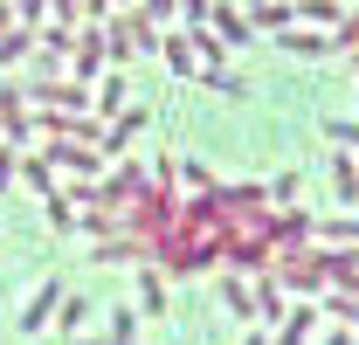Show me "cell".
<instances>
[{
	"instance_id": "cell-12",
	"label": "cell",
	"mask_w": 359,
	"mask_h": 345,
	"mask_svg": "<svg viewBox=\"0 0 359 345\" xmlns=\"http://www.w3.org/2000/svg\"><path fill=\"white\" fill-rule=\"evenodd\" d=\"M21 180H28L35 194H55V187H48V166H42V159H28V166H21Z\"/></svg>"
},
{
	"instance_id": "cell-6",
	"label": "cell",
	"mask_w": 359,
	"mask_h": 345,
	"mask_svg": "<svg viewBox=\"0 0 359 345\" xmlns=\"http://www.w3.org/2000/svg\"><path fill=\"white\" fill-rule=\"evenodd\" d=\"M138 318H145L138 304H125V311H111V332H104V345H132V339H138Z\"/></svg>"
},
{
	"instance_id": "cell-8",
	"label": "cell",
	"mask_w": 359,
	"mask_h": 345,
	"mask_svg": "<svg viewBox=\"0 0 359 345\" xmlns=\"http://www.w3.org/2000/svg\"><path fill=\"white\" fill-rule=\"evenodd\" d=\"M222 304L235 311V318H256V297H249V290H242L235 276H222Z\"/></svg>"
},
{
	"instance_id": "cell-9",
	"label": "cell",
	"mask_w": 359,
	"mask_h": 345,
	"mask_svg": "<svg viewBox=\"0 0 359 345\" xmlns=\"http://www.w3.org/2000/svg\"><path fill=\"white\" fill-rule=\"evenodd\" d=\"M325 311L339 318V325H359V290L346 297V290H325Z\"/></svg>"
},
{
	"instance_id": "cell-2",
	"label": "cell",
	"mask_w": 359,
	"mask_h": 345,
	"mask_svg": "<svg viewBox=\"0 0 359 345\" xmlns=\"http://www.w3.org/2000/svg\"><path fill=\"white\" fill-rule=\"evenodd\" d=\"M311 262L325 269V283H339V290L359 283V256H353V249H325V256H311Z\"/></svg>"
},
{
	"instance_id": "cell-11",
	"label": "cell",
	"mask_w": 359,
	"mask_h": 345,
	"mask_svg": "<svg viewBox=\"0 0 359 345\" xmlns=\"http://www.w3.org/2000/svg\"><path fill=\"white\" fill-rule=\"evenodd\" d=\"M48 159H55V166H97V159H90V152H76V145H48Z\"/></svg>"
},
{
	"instance_id": "cell-1",
	"label": "cell",
	"mask_w": 359,
	"mask_h": 345,
	"mask_svg": "<svg viewBox=\"0 0 359 345\" xmlns=\"http://www.w3.org/2000/svg\"><path fill=\"white\" fill-rule=\"evenodd\" d=\"M48 311H62V283H55V276H48L42 290H28V304H21V325H14V332H28V339H35V332H48Z\"/></svg>"
},
{
	"instance_id": "cell-10",
	"label": "cell",
	"mask_w": 359,
	"mask_h": 345,
	"mask_svg": "<svg viewBox=\"0 0 359 345\" xmlns=\"http://www.w3.org/2000/svg\"><path fill=\"white\" fill-rule=\"evenodd\" d=\"M83 318H90V304H83V297H62V311H55V332H83Z\"/></svg>"
},
{
	"instance_id": "cell-3",
	"label": "cell",
	"mask_w": 359,
	"mask_h": 345,
	"mask_svg": "<svg viewBox=\"0 0 359 345\" xmlns=\"http://www.w3.org/2000/svg\"><path fill=\"white\" fill-rule=\"evenodd\" d=\"M256 318H263V325H283V318H290V311H283V283H276L269 269H263V283H256Z\"/></svg>"
},
{
	"instance_id": "cell-7",
	"label": "cell",
	"mask_w": 359,
	"mask_h": 345,
	"mask_svg": "<svg viewBox=\"0 0 359 345\" xmlns=\"http://www.w3.org/2000/svg\"><path fill=\"white\" fill-rule=\"evenodd\" d=\"M318 235H325V242H359V215H325Z\"/></svg>"
},
{
	"instance_id": "cell-14",
	"label": "cell",
	"mask_w": 359,
	"mask_h": 345,
	"mask_svg": "<svg viewBox=\"0 0 359 345\" xmlns=\"http://www.w3.org/2000/svg\"><path fill=\"white\" fill-rule=\"evenodd\" d=\"M242 345H269V332H263V325H256V332H249V339H242Z\"/></svg>"
},
{
	"instance_id": "cell-4",
	"label": "cell",
	"mask_w": 359,
	"mask_h": 345,
	"mask_svg": "<svg viewBox=\"0 0 359 345\" xmlns=\"http://www.w3.org/2000/svg\"><path fill=\"white\" fill-rule=\"evenodd\" d=\"M311 332H318V311L304 304V311H290V318L276 325V345H311Z\"/></svg>"
},
{
	"instance_id": "cell-5",
	"label": "cell",
	"mask_w": 359,
	"mask_h": 345,
	"mask_svg": "<svg viewBox=\"0 0 359 345\" xmlns=\"http://www.w3.org/2000/svg\"><path fill=\"white\" fill-rule=\"evenodd\" d=\"M138 311H145V318L166 311V283H159V269H138Z\"/></svg>"
},
{
	"instance_id": "cell-13",
	"label": "cell",
	"mask_w": 359,
	"mask_h": 345,
	"mask_svg": "<svg viewBox=\"0 0 359 345\" xmlns=\"http://www.w3.org/2000/svg\"><path fill=\"white\" fill-rule=\"evenodd\" d=\"M318 345H359V332H346V325H339V332H325Z\"/></svg>"
}]
</instances>
